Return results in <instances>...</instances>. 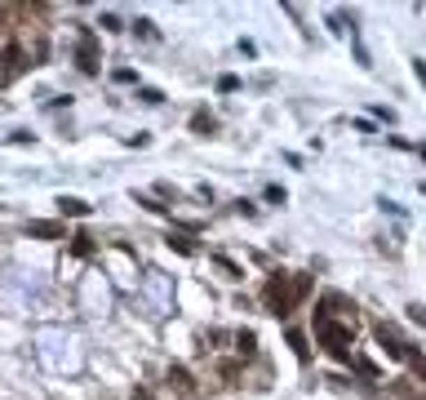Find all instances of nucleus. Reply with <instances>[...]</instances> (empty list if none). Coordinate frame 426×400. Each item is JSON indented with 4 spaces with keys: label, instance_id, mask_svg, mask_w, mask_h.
Segmentation results:
<instances>
[{
    "label": "nucleus",
    "instance_id": "11",
    "mask_svg": "<svg viewBox=\"0 0 426 400\" xmlns=\"http://www.w3.org/2000/svg\"><path fill=\"white\" fill-rule=\"evenodd\" d=\"M218 84H222V94H236V89H240V80H236V76H222Z\"/></svg>",
    "mask_w": 426,
    "mask_h": 400
},
{
    "label": "nucleus",
    "instance_id": "6",
    "mask_svg": "<svg viewBox=\"0 0 426 400\" xmlns=\"http://www.w3.org/2000/svg\"><path fill=\"white\" fill-rule=\"evenodd\" d=\"M289 347L298 351V360H307V356H311V351H307V338H302L298 329H289Z\"/></svg>",
    "mask_w": 426,
    "mask_h": 400
},
{
    "label": "nucleus",
    "instance_id": "8",
    "mask_svg": "<svg viewBox=\"0 0 426 400\" xmlns=\"http://www.w3.org/2000/svg\"><path fill=\"white\" fill-rule=\"evenodd\" d=\"M63 214H76V218H84V214H89V205H84V200H71V196H63Z\"/></svg>",
    "mask_w": 426,
    "mask_h": 400
},
{
    "label": "nucleus",
    "instance_id": "12",
    "mask_svg": "<svg viewBox=\"0 0 426 400\" xmlns=\"http://www.w3.org/2000/svg\"><path fill=\"white\" fill-rule=\"evenodd\" d=\"M133 400H151V396H147V392H138V396H133Z\"/></svg>",
    "mask_w": 426,
    "mask_h": 400
},
{
    "label": "nucleus",
    "instance_id": "1",
    "mask_svg": "<svg viewBox=\"0 0 426 400\" xmlns=\"http://www.w3.org/2000/svg\"><path fill=\"white\" fill-rule=\"evenodd\" d=\"M307 294H311V276H298L294 285H284V276H271V285H266V307H271L275 316H284V311H294Z\"/></svg>",
    "mask_w": 426,
    "mask_h": 400
},
{
    "label": "nucleus",
    "instance_id": "7",
    "mask_svg": "<svg viewBox=\"0 0 426 400\" xmlns=\"http://www.w3.org/2000/svg\"><path fill=\"white\" fill-rule=\"evenodd\" d=\"M236 347L245 351V356H253V347H258V343H253V329H240L236 334Z\"/></svg>",
    "mask_w": 426,
    "mask_h": 400
},
{
    "label": "nucleus",
    "instance_id": "3",
    "mask_svg": "<svg viewBox=\"0 0 426 400\" xmlns=\"http://www.w3.org/2000/svg\"><path fill=\"white\" fill-rule=\"evenodd\" d=\"M377 343H382V351H391V360H404L409 347L400 343V334L391 329V325H377Z\"/></svg>",
    "mask_w": 426,
    "mask_h": 400
},
{
    "label": "nucleus",
    "instance_id": "5",
    "mask_svg": "<svg viewBox=\"0 0 426 400\" xmlns=\"http://www.w3.org/2000/svg\"><path fill=\"white\" fill-rule=\"evenodd\" d=\"M27 236L31 240H58V236H63V227H58V223H31Z\"/></svg>",
    "mask_w": 426,
    "mask_h": 400
},
{
    "label": "nucleus",
    "instance_id": "9",
    "mask_svg": "<svg viewBox=\"0 0 426 400\" xmlns=\"http://www.w3.org/2000/svg\"><path fill=\"white\" fill-rule=\"evenodd\" d=\"M169 245H174L178 253H196V240H187V236H178V232L169 236Z\"/></svg>",
    "mask_w": 426,
    "mask_h": 400
},
{
    "label": "nucleus",
    "instance_id": "4",
    "mask_svg": "<svg viewBox=\"0 0 426 400\" xmlns=\"http://www.w3.org/2000/svg\"><path fill=\"white\" fill-rule=\"evenodd\" d=\"M165 387H169V392H178V396H191V392H196V378H191L182 365H174L165 373Z\"/></svg>",
    "mask_w": 426,
    "mask_h": 400
},
{
    "label": "nucleus",
    "instance_id": "2",
    "mask_svg": "<svg viewBox=\"0 0 426 400\" xmlns=\"http://www.w3.org/2000/svg\"><path fill=\"white\" fill-rule=\"evenodd\" d=\"M315 334H320V347L328 351V356H337V360H351V347H347L351 329H347V325H337V320L328 316L324 307L315 311Z\"/></svg>",
    "mask_w": 426,
    "mask_h": 400
},
{
    "label": "nucleus",
    "instance_id": "10",
    "mask_svg": "<svg viewBox=\"0 0 426 400\" xmlns=\"http://www.w3.org/2000/svg\"><path fill=\"white\" fill-rule=\"evenodd\" d=\"M213 129H218V125H213V120L200 112V116H196V133H213Z\"/></svg>",
    "mask_w": 426,
    "mask_h": 400
}]
</instances>
